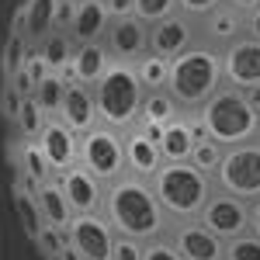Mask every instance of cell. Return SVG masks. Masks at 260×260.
Listing matches in <instances>:
<instances>
[{"label":"cell","instance_id":"19","mask_svg":"<svg viewBox=\"0 0 260 260\" xmlns=\"http://www.w3.org/2000/svg\"><path fill=\"white\" fill-rule=\"evenodd\" d=\"M243 28H246V18H243V14H236L229 4H222L219 11H212V14L198 24L201 42H208V45H212V49H219V52H222V49H229L236 39H243V35H246Z\"/></svg>","mask_w":260,"mask_h":260},{"label":"cell","instance_id":"15","mask_svg":"<svg viewBox=\"0 0 260 260\" xmlns=\"http://www.w3.org/2000/svg\"><path fill=\"white\" fill-rule=\"evenodd\" d=\"M39 149H42V156L49 160L52 174L59 177L70 167H77V160H80V136L70 132L59 118H49L39 136Z\"/></svg>","mask_w":260,"mask_h":260},{"label":"cell","instance_id":"40","mask_svg":"<svg viewBox=\"0 0 260 260\" xmlns=\"http://www.w3.org/2000/svg\"><path fill=\"white\" fill-rule=\"evenodd\" d=\"M24 73H28V80L35 83V87H39L45 77H52L49 66H45V59L39 56V49H31V56H28V62H24Z\"/></svg>","mask_w":260,"mask_h":260},{"label":"cell","instance_id":"9","mask_svg":"<svg viewBox=\"0 0 260 260\" xmlns=\"http://www.w3.org/2000/svg\"><path fill=\"white\" fill-rule=\"evenodd\" d=\"M201 225L208 229V233H215L222 243H233L246 236L250 233V205L240 198H233V194H222L215 191L208 205H205V212H201Z\"/></svg>","mask_w":260,"mask_h":260},{"label":"cell","instance_id":"16","mask_svg":"<svg viewBox=\"0 0 260 260\" xmlns=\"http://www.w3.org/2000/svg\"><path fill=\"white\" fill-rule=\"evenodd\" d=\"M59 121L77 132V136H87L90 128H98V104H94V87H83L77 80H66V98H62V111Z\"/></svg>","mask_w":260,"mask_h":260},{"label":"cell","instance_id":"18","mask_svg":"<svg viewBox=\"0 0 260 260\" xmlns=\"http://www.w3.org/2000/svg\"><path fill=\"white\" fill-rule=\"evenodd\" d=\"M121 139H125V170H128L132 177L153 180L156 174H160V167H163L160 146H156V142H149L139 128L121 132Z\"/></svg>","mask_w":260,"mask_h":260},{"label":"cell","instance_id":"24","mask_svg":"<svg viewBox=\"0 0 260 260\" xmlns=\"http://www.w3.org/2000/svg\"><path fill=\"white\" fill-rule=\"evenodd\" d=\"M11 201H14V212H18L21 219V229H24V236L35 243L39 240V233L45 229V219H42V208H39V198H35V187L28 184V180H14V187H11Z\"/></svg>","mask_w":260,"mask_h":260},{"label":"cell","instance_id":"21","mask_svg":"<svg viewBox=\"0 0 260 260\" xmlns=\"http://www.w3.org/2000/svg\"><path fill=\"white\" fill-rule=\"evenodd\" d=\"M111 70V52L104 42H94V45H77L73 59H70V80L83 83V87H94V83Z\"/></svg>","mask_w":260,"mask_h":260},{"label":"cell","instance_id":"5","mask_svg":"<svg viewBox=\"0 0 260 260\" xmlns=\"http://www.w3.org/2000/svg\"><path fill=\"white\" fill-rule=\"evenodd\" d=\"M194 121L205 128V139L219 142L222 149H233V146L260 139V115L250 108L243 90H233L225 83H222L219 94L194 115Z\"/></svg>","mask_w":260,"mask_h":260},{"label":"cell","instance_id":"38","mask_svg":"<svg viewBox=\"0 0 260 260\" xmlns=\"http://www.w3.org/2000/svg\"><path fill=\"white\" fill-rule=\"evenodd\" d=\"M142 260H184V257L174 250V243L163 236V240H156V243H146V257Z\"/></svg>","mask_w":260,"mask_h":260},{"label":"cell","instance_id":"36","mask_svg":"<svg viewBox=\"0 0 260 260\" xmlns=\"http://www.w3.org/2000/svg\"><path fill=\"white\" fill-rule=\"evenodd\" d=\"M225 0H177V11L184 14V18H191V21H205L212 11H219Z\"/></svg>","mask_w":260,"mask_h":260},{"label":"cell","instance_id":"43","mask_svg":"<svg viewBox=\"0 0 260 260\" xmlns=\"http://www.w3.org/2000/svg\"><path fill=\"white\" fill-rule=\"evenodd\" d=\"M243 31H246V39L260 42V7L253 11V14H250V18H246V28H243Z\"/></svg>","mask_w":260,"mask_h":260},{"label":"cell","instance_id":"29","mask_svg":"<svg viewBox=\"0 0 260 260\" xmlns=\"http://www.w3.org/2000/svg\"><path fill=\"white\" fill-rule=\"evenodd\" d=\"M180 118L177 101L170 98L167 90H153L146 94V104H142V121H156V125H170V121Z\"/></svg>","mask_w":260,"mask_h":260},{"label":"cell","instance_id":"41","mask_svg":"<svg viewBox=\"0 0 260 260\" xmlns=\"http://www.w3.org/2000/svg\"><path fill=\"white\" fill-rule=\"evenodd\" d=\"M104 4H108L111 21H121V18H132L136 14V0H104Z\"/></svg>","mask_w":260,"mask_h":260},{"label":"cell","instance_id":"30","mask_svg":"<svg viewBox=\"0 0 260 260\" xmlns=\"http://www.w3.org/2000/svg\"><path fill=\"white\" fill-rule=\"evenodd\" d=\"M31 49H35V45L24 39V31L14 28L11 39H7V45H4V80H11L14 73L24 70V62H28V56H31Z\"/></svg>","mask_w":260,"mask_h":260},{"label":"cell","instance_id":"2","mask_svg":"<svg viewBox=\"0 0 260 260\" xmlns=\"http://www.w3.org/2000/svg\"><path fill=\"white\" fill-rule=\"evenodd\" d=\"M222 90V52L208 42H194L187 52L170 59L167 94L177 101L180 115H198L208 101Z\"/></svg>","mask_w":260,"mask_h":260},{"label":"cell","instance_id":"33","mask_svg":"<svg viewBox=\"0 0 260 260\" xmlns=\"http://www.w3.org/2000/svg\"><path fill=\"white\" fill-rule=\"evenodd\" d=\"M170 14H177V0H136V18L146 24H156Z\"/></svg>","mask_w":260,"mask_h":260},{"label":"cell","instance_id":"4","mask_svg":"<svg viewBox=\"0 0 260 260\" xmlns=\"http://www.w3.org/2000/svg\"><path fill=\"white\" fill-rule=\"evenodd\" d=\"M94 104H98V121L104 128L128 132L142 118L146 104V87H142L136 66L128 62H111V70L94 83Z\"/></svg>","mask_w":260,"mask_h":260},{"label":"cell","instance_id":"20","mask_svg":"<svg viewBox=\"0 0 260 260\" xmlns=\"http://www.w3.org/2000/svg\"><path fill=\"white\" fill-rule=\"evenodd\" d=\"M56 14H59V0H24V7L14 18V28H21L31 45H39L56 31Z\"/></svg>","mask_w":260,"mask_h":260},{"label":"cell","instance_id":"42","mask_svg":"<svg viewBox=\"0 0 260 260\" xmlns=\"http://www.w3.org/2000/svg\"><path fill=\"white\" fill-rule=\"evenodd\" d=\"M225 4H229L236 14H243V18H250V14L260 7V0H225Z\"/></svg>","mask_w":260,"mask_h":260},{"label":"cell","instance_id":"39","mask_svg":"<svg viewBox=\"0 0 260 260\" xmlns=\"http://www.w3.org/2000/svg\"><path fill=\"white\" fill-rule=\"evenodd\" d=\"M142 257H146V243H136V240L118 236V243H115V257L111 260H142Z\"/></svg>","mask_w":260,"mask_h":260},{"label":"cell","instance_id":"35","mask_svg":"<svg viewBox=\"0 0 260 260\" xmlns=\"http://www.w3.org/2000/svg\"><path fill=\"white\" fill-rule=\"evenodd\" d=\"M225 260H260V236L246 233L240 240L225 243Z\"/></svg>","mask_w":260,"mask_h":260},{"label":"cell","instance_id":"28","mask_svg":"<svg viewBox=\"0 0 260 260\" xmlns=\"http://www.w3.org/2000/svg\"><path fill=\"white\" fill-rule=\"evenodd\" d=\"M45 121H49V118H45V111L35 104V98H28L24 104H21L18 118H14V136H18L21 142H39Z\"/></svg>","mask_w":260,"mask_h":260},{"label":"cell","instance_id":"1","mask_svg":"<svg viewBox=\"0 0 260 260\" xmlns=\"http://www.w3.org/2000/svg\"><path fill=\"white\" fill-rule=\"evenodd\" d=\"M101 215L108 219V225L118 236L136 243H156L170 233V219L163 212L153 184L142 177H132V174H125V177L104 187Z\"/></svg>","mask_w":260,"mask_h":260},{"label":"cell","instance_id":"11","mask_svg":"<svg viewBox=\"0 0 260 260\" xmlns=\"http://www.w3.org/2000/svg\"><path fill=\"white\" fill-rule=\"evenodd\" d=\"M201 39L198 31V21L184 18V14H170V18L156 21V24H149V52L153 56H160V59H177L180 52H187L194 42Z\"/></svg>","mask_w":260,"mask_h":260},{"label":"cell","instance_id":"13","mask_svg":"<svg viewBox=\"0 0 260 260\" xmlns=\"http://www.w3.org/2000/svg\"><path fill=\"white\" fill-rule=\"evenodd\" d=\"M104 45L111 52V62H136L149 52V24L139 21L136 14L132 18H121V21H111L108 35H104Z\"/></svg>","mask_w":260,"mask_h":260},{"label":"cell","instance_id":"31","mask_svg":"<svg viewBox=\"0 0 260 260\" xmlns=\"http://www.w3.org/2000/svg\"><path fill=\"white\" fill-rule=\"evenodd\" d=\"M136 73H139L146 94H153V90H167V73H170V62L160 59V56H153V52H146V56L136 62Z\"/></svg>","mask_w":260,"mask_h":260},{"label":"cell","instance_id":"44","mask_svg":"<svg viewBox=\"0 0 260 260\" xmlns=\"http://www.w3.org/2000/svg\"><path fill=\"white\" fill-rule=\"evenodd\" d=\"M250 233H253V236H260V201H253V205H250Z\"/></svg>","mask_w":260,"mask_h":260},{"label":"cell","instance_id":"12","mask_svg":"<svg viewBox=\"0 0 260 260\" xmlns=\"http://www.w3.org/2000/svg\"><path fill=\"white\" fill-rule=\"evenodd\" d=\"M167 240L174 243V250L184 260H225V243L215 233H208L198 219L194 222H170Z\"/></svg>","mask_w":260,"mask_h":260},{"label":"cell","instance_id":"34","mask_svg":"<svg viewBox=\"0 0 260 260\" xmlns=\"http://www.w3.org/2000/svg\"><path fill=\"white\" fill-rule=\"evenodd\" d=\"M35 246L42 250V257H45V260H56L62 250L70 246V240H66V233H62V229H52V225H45V229L39 233V240H35Z\"/></svg>","mask_w":260,"mask_h":260},{"label":"cell","instance_id":"37","mask_svg":"<svg viewBox=\"0 0 260 260\" xmlns=\"http://www.w3.org/2000/svg\"><path fill=\"white\" fill-rule=\"evenodd\" d=\"M21 104H24V98H21L18 90H14V83L4 80V90H0V108H4V115L11 118V125H14V118H18Z\"/></svg>","mask_w":260,"mask_h":260},{"label":"cell","instance_id":"23","mask_svg":"<svg viewBox=\"0 0 260 260\" xmlns=\"http://www.w3.org/2000/svg\"><path fill=\"white\" fill-rule=\"evenodd\" d=\"M14 167H18V177L28 180L31 187H42V184H49V180H56L52 174V167L49 160L42 156L39 142H14Z\"/></svg>","mask_w":260,"mask_h":260},{"label":"cell","instance_id":"22","mask_svg":"<svg viewBox=\"0 0 260 260\" xmlns=\"http://www.w3.org/2000/svg\"><path fill=\"white\" fill-rule=\"evenodd\" d=\"M194 142H198V136H194V121H191V115H180L177 121L167 125V132H163V139H160L163 163H187L191 160Z\"/></svg>","mask_w":260,"mask_h":260},{"label":"cell","instance_id":"3","mask_svg":"<svg viewBox=\"0 0 260 260\" xmlns=\"http://www.w3.org/2000/svg\"><path fill=\"white\" fill-rule=\"evenodd\" d=\"M163 212L170 222H194L201 219L208 198L215 194V180L201 174L191 163H163L160 174L149 180Z\"/></svg>","mask_w":260,"mask_h":260},{"label":"cell","instance_id":"10","mask_svg":"<svg viewBox=\"0 0 260 260\" xmlns=\"http://www.w3.org/2000/svg\"><path fill=\"white\" fill-rule=\"evenodd\" d=\"M222 83L243 94L260 87V42L243 35L229 49H222Z\"/></svg>","mask_w":260,"mask_h":260},{"label":"cell","instance_id":"7","mask_svg":"<svg viewBox=\"0 0 260 260\" xmlns=\"http://www.w3.org/2000/svg\"><path fill=\"white\" fill-rule=\"evenodd\" d=\"M83 170H90L94 177L108 187V184H115L118 177H125L128 170H125V139H121V132L115 128H90L87 136H80V160H77Z\"/></svg>","mask_w":260,"mask_h":260},{"label":"cell","instance_id":"26","mask_svg":"<svg viewBox=\"0 0 260 260\" xmlns=\"http://www.w3.org/2000/svg\"><path fill=\"white\" fill-rule=\"evenodd\" d=\"M35 49H39V56L45 59L49 73L70 77V59H73V52H77V42L70 39V31H52V35L42 39Z\"/></svg>","mask_w":260,"mask_h":260},{"label":"cell","instance_id":"17","mask_svg":"<svg viewBox=\"0 0 260 260\" xmlns=\"http://www.w3.org/2000/svg\"><path fill=\"white\" fill-rule=\"evenodd\" d=\"M111 28V14L104 0H77L73 4V21H70V39L77 45H94L104 42Z\"/></svg>","mask_w":260,"mask_h":260},{"label":"cell","instance_id":"6","mask_svg":"<svg viewBox=\"0 0 260 260\" xmlns=\"http://www.w3.org/2000/svg\"><path fill=\"white\" fill-rule=\"evenodd\" d=\"M212 180H215V191L222 194H233L246 205L260 201V139L225 149Z\"/></svg>","mask_w":260,"mask_h":260},{"label":"cell","instance_id":"46","mask_svg":"<svg viewBox=\"0 0 260 260\" xmlns=\"http://www.w3.org/2000/svg\"><path fill=\"white\" fill-rule=\"evenodd\" d=\"M70 4H77V0H70Z\"/></svg>","mask_w":260,"mask_h":260},{"label":"cell","instance_id":"32","mask_svg":"<svg viewBox=\"0 0 260 260\" xmlns=\"http://www.w3.org/2000/svg\"><path fill=\"white\" fill-rule=\"evenodd\" d=\"M222 149L219 142H212V139H198L194 142V149H191V167H198L201 174H208V177H215V170H219V163H222Z\"/></svg>","mask_w":260,"mask_h":260},{"label":"cell","instance_id":"27","mask_svg":"<svg viewBox=\"0 0 260 260\" xmlns=\"http://www.w3.org/2000/svg\"><path fill=\"white\" fill-rule=\"evenodd\" d=\"M66 80L70 77H45V80L35 87V104L45 111V118H59L62 111V98H66Z\"/></svg>","mask_w":260,"mask_h":260},{"label":"cell","instance_id":"45","mask_svg":"<svg viewBox=\"0 0 260 260\" xmlns=\"http://www.w3.org/2000/svg\"><path fill=\"white\" fill-rule=\"evenodd\" d=\"M246 101H250V108L260 115V87H253V90H246Z\"/></svg>","mask_w":260,"mask_h":260},{"label":"cell","instance_id":"25","mask_svg":"<svg viewBox=\"0 0 260 260\" xmlns=\"http://www.w3.org/2000/svg\"><path fill=\"white\" fill-rule=\"evenodd\" d=\"M35 198H39V208H42V219L45 225H52V229H70V222H73V208L66 205V194H62L59 180H49V184H42L35 187Z\"/></svg>","mask_w":260,"mask_h":260},{"label":"cell","instance_id":"8","mask_svg":"<svg viewBox=\"0 0 260 260\" xmlns=\"http://www.w3.org/2000/svg\"><path fill=\"white\" fill-rule=\"evenodd\" d=\"M66 240L80 260H111L118 233L108 225L104 215H73L70 229H66Z\"/></svg>","mask_w":260,"mask_h":260},{"label":"cell","instance_id":"14","mask_svg":"<svg viewBox=\"0 0 260 260\" xmlns=\"http://www.w3.org/2000/svg\"><path fill=\"white\" fill-rule=\"evenodd\" d=\"M56 180H59L66 205L73 208V215H101V208H104V184L90 170H83L77 163L66 174H59Z\"/></svg>","mask_w":260,"mask_h":260}]
</instances>
